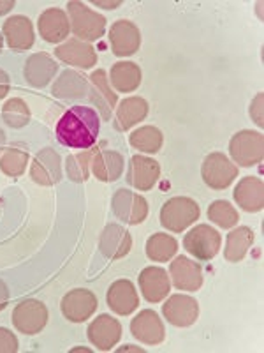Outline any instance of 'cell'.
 I'll use <instances>...</instances> for the list:
<instances>
[{
    "instance_id": "6da1fadb",
    "label": "cell",
    "mask_w": 264,
    "mask_h": 353,
    "mask_svg": "<svg viewBox=\"0 0 264 353\" xmlns=\"http://www.w3.org/2000/svg\"><path fill=\"white\" fill-rule=\"evenodd\" d=\"M56 138L71 149H92L99 138V113L90 106H72L56 122Z\"/></svg>"
},
{
    "instance_id": "7a4b0ae2",
    "label": "cell",
    "mask_w": 264,
    "mask_h": 353,
    "mask_svg": "<svg viewBox=\"0 0 264 353\" xmlns=\"http://www.w3.org/2000/svg\"><path fill=\"white\" fill-rule=\"evenodd\" d=\"M199 205L187 196H175L166 201L160 209V225L166 230L182 233L199 219Z\"/></svg>"
},
{
    "instance_id": "3957f363",
    "label": "cell",
    "mask_w": 264,
    "mask_h": 353,
    "mask_svg": "<svg viewBox=\"0 0 264 353\" xmlns=\"http://www.w3.org/2000/svg\"><path fill=\"white\" fill-rule=\"evenodd\" d=\"M67 12L71 17V28L78 39L83 41H96L104 36L106 30V18L94 9L87 8L83 2H67Z\"/></svg>"
},
{
    "instance_id": "277c9868",
    "label": "cell",
    "mask_w": 264,
    "mask_h": 353,
    "mask_svg": "<svg viewBox=\"0 0 264 353\" xmlns=\"http://www.w3.org/2000/svg\"><path fill=\"white\" fill-rule=\"evenodd\" d=\"M229 154L240 166H256L263 161L264 156V138L257 131L236 132L229 141Z\"/></svg>"
},
{
    "instance_id": "5b68a950",
    "label": "cell",
    "mask_w": 264,
    "mask_h": 353,
    "mask_svg": "<svg viewBox=\"0 0 264 353\" xmlns=\"http://www.w3.org/2000/svg\"><path fill=\"white\" fill-rule=\"evenodd\" d=\"M201 175L208 188L222 191L228 189L238 176V166L229 157H226V154L212 152L203 161Z\"/></svg>"
},
{
    "instance_id": "8992f818",
    "label": "cell",
    "mask_w": 264,
    "mask_h": 353,
    "mask_svg": "<svg viewBox=\"0 0 264 353\" xmlns=\"http://www.w3.org/2000/svg\"><path fill=\"white\" fill-rule=\"evenodd\" d=\"M222 237L210 225H197L184 237V248L201 261H208L217 256Z\"/></svg>"
},
{
    "instance_id": "52a82bcc",
    "label": "cell",
    "mask_w": 264,
    "mask_h": 353,
    "mask_svg": "<svg viewBox=\"0 0 264 353\" xmlns=\"http://www.w3.org/2000/svg\"><path fill=\"white\" fill-rule=\"evenodd\" d=\"M12 323L27 336L39 334L48 323V307L39 301L28 299L18 304L12 311Z\"/></svg>"
},
{
    "instance_id": "ba28073f",
    "label": "cell",
    "mask_w": 264,
    "mask_h": 353,
    "mask_svg": "<svg viewBox=\"0 0 264 353\" xmlns=\"http://www.w3.org/2000/svg\"><path fill=\"white\" fill-rule=\"evenodd\" d=\"M113 212L127 225H140L148 216V203L141 194L118 189L113 196Z\"/></svg>"
},
{
    "instance_id": "9c48e42d",
    "label": "cell",
    "mask_w": 264,
    "mask_h": 353,
    "mask_svg": "<svg viewBox=\"0 0 264 353\" xmlns=\"http://www.w3.org/2000/svg\"><path fill=\"white\" fill-rule=\"evenodd\" d=\"M62 313L72 323H83L96 313L97 299L90 290L76 288L62 299Z\"/></svg>"
},
{
    "instance_id": "30bf717a",
    "label": "cell",
    "mask_w": 264,
    "mask_h": 353,
    "mask_svg": "<svg viewBox=\"0 0 264 353\" xmlns=\"http://www.w3.org/2000/svg\"><path fill=\"white\" fill-rule=\"evenodd\" d=\"M162 314L175 327H190L199 318V304L188 295H171L162 305Z\"/></svg>"
},
{
    "instance_id": "8fae6325",
    "label": "cell",
    "mask_w": 264,
    "mask_h": 353,
    "mask_svg": "<svg viewBox=\"0 0 264 353\" xmlns=\"http://www.w3.org/2000/svg\"><path fill=\"white\" fill-rule=\"evenodd\" d=\"M109 44L116 57H129L140 50L141 32L131 20H118L109 28Z\"/></svg>"
},
{
    "instance_id": "7c38bea8",
    "label": "cell",
    "mask_w": 264,
    "mask_h": 353,
    "mask_svg": "<svg viewBox=\"0 0 264 353\" xmlns=\"http://www.w3.org/2000/svg\"><path fill=\"white\" fill-rule=\"evenodd\" d=\"M131 332L138 341L150 346L160 345L166 337L164 323L152 309H143L136 318H132Z\"/></svg>"
},
{
    "instance_id": "4fadbf2b",
    "label": "cell",
    "mask_w": 264,
    "mask_h": 353,
    "mask_svg": "<svg viewBox=\"0 0 264 353\" xmlns=\"http://www.w3.org/2000/svg\"><path fill=\"white\" fill-rule=\"evenodd\" d=\"M120 321L116 320V318L109 316V314H100L99 318H96L88 325V339L100 352H109V350H113V346L120 341Z\"/></svg>"
},
{
    "instance_id": "5bb4252c",
    "label": "cell",
    "mask_w": 264,
    "mask_h": 353,
    "mask_svg": "<svg viewBox=\"0 0 264 353\" xmlns=\"http://www.w3.org/2000/svg\"><path fill=\"white\" fill-rule=\"evenodd\" d=\"M160 176V165L155 159L144 156H134L129 163L127 182L138 191H150Z\"/></svg>"
},
{
    "instance_id": "9a60e30c",
    "label": "cell",
    "mask_w": 264,
    "mask_h": 353,
    "mask_svg": "<svg viewBox=\"0 0 264 353\" xmlns=\"http://www.w3.org/2000/svg\"><path fill=\"white\" fill-rule=\"evenodd\" d=\"M173 285L184 292H197L203 286V269L197 261L187 256H178L169 267Z\"/></svg>"
},
{
    "instance_id": "2e32d148",
    "label": "cell",
    "mask_w": 264,
    "mask_h": 353,
    "mask_svg": "<svg viewBox=\"0 0 264 353\" xmlns=\"http://www.w3.org/2000/svg\"><path fill=\"white\" fill-rule=\"evenodd\" d=\"M32 181L41 185H55L62 179L60 156L53 149H43L36 156L30 168Z\"/></svg>"
},
{
    "instance_id": "e0dca14e",
    "label": "cell",
    "mask_w": 264,
    "mask_h": 353,
    "mask_svg": "<svg viewBox=\"0 0 264 353\" xmlns=\"http://www.w3.org/2000/svg\"><path fill=\"white\" fill-rule=\"evenodd\" d=\"M37 27H39L43 39L52 44L64 41L71 32V23H69L67 14L58 8L46 9L39 17Z\"/></svg>"
},
{
    "instance_id": "ac0fdd59",
    "label": "cell",
    "mask_w": 264,
    "mask_h": 353,
    "mask_svg": "<svg viewBox=\"0 0 264 353\" xmlns=\"http://www.w3.org/2000/svg\"><path fill=\"white\" fill-rule=\"evenodd\" d=\"M108 305L113 313L120 314V316H127V314L134 313L140 305V297L129 279H120L115 281L108 290Z\"/></svg>"
},
{
    "instance_id": "d6986e66",
    "label": "cell",
    "mask_w": 264,
    "mask_h": 353,
    "mask_svg": "<svg viewBox=\"0 0 264 353\" xmlns=\"http://www.w3.org/2000/svg\"><path fill=\"white\" fill-rule=\"evenodd\" d=\"M90 101L99 108L102 119L109 121L113 108L118 103V97H116V94L109 87L104 69L94 71V74L90 77Z\"/></svg>"
},
{
    "instance_id": "ffe728a7",
    "label": "cell",
    "mask_w": 264,
    "mask_h": 353,
    "mask_svg": "<svg viewBox=\"0 0 264 353\" xmlns=\"http://www.w3.org/2000/svg\"><path fill=\"white\" fill-rule=\"evenodd\" d=\"M140 288L143 297L148 302L164 301L169 295V276L164 269L160 267H146L140 274Z\"/></svg>"
},
{
    "instance_id": "44dd1931",
    "label": "cell",
    "mask_w": 264,
    "mask_h": 353,
    "mask_svg": "<svg viewBox=\"0 0 264 353\" xmlns=\"http://www.w3.org/2000/svg\"><path fill=\"white\" fill-rule=\"evenodd\" d=\"M55 55L62 62L76 65L81 69H90L97 62V53L94 46L81 39H69L55 50Z\"/></svg>"
},
{
    "instance_id": "7402d4cb",
    "label": "cell",
    "mask_w": 264,
    "mask_h": 353,
    "mask_svg": "<svg viewBox=\"0 0 264 353\" xmlns=\"http://www.w3.org/2000/svg\"><path fill=\"white\" fill-rule=\"evenodd\" d=\"M234 201L247 212H259L264 207V184L259 176H245L234 188Z\"/></svg>"
},
{
    "instance_id": "603a6c76",
    "label": "cell",
    "mask_w": 264,
    "mask_h": 353,
    "mask_svg": "<svg viewBox=\"0 0 264 353\" xmlns=\"http://www.w3.org/2000/svg\"><path fill=\"white\" fill-rule=\"evenodd\" d=\"M132 248V237L129 232H125L122 226L109 225L106 226L104 232L100 233L99 249L100 253L104 254L109 260H118L124 258L125 254L131 251Z\"/></svg>"
},
{
    "instance_id": "cb8c5ba5",
    "label": "cell",
    "mask_w": 264,
    "mask_h": 353,
    "mask_svg": "<svg viewBox=\"0 0 264 353\" xmlns=\"http://www.w3.org/2000/svg\"><path fill=\"white\" fill-rule=\"evenodd\" d=\"M4 37L8 46L14 52H25L32 48L34 27L27 17H11L4 21Z\"/></svg>"
},
{
    "instance_id": "d4e9b609",
    "label": "cell",
    "mask_w": 264,
    "mask_h": 353,
    "mask_svg": "<svg viewBox=\"0 0 264 353\" xmlns=\"http://www.w3.org/2000/svg\"><path fill=\"white\" fill-rule=\"evenodd\" d=\"M58 71V64L48 53H36L25 62V80L32 87H46Z\"/></svg>"
},
{
    "instance_id": "484cf974",
    "label": "cell",
    "mask_w": 264,
    "mask_h": 353,
    "mask_svg": "<svg viewBox=\"0 0 264 353\" xmlns=\"http://www.w3.org/2000/svg\"><path fill=\"white\" fill-rule=\"evenodd\" d=\"M146 115H148V103L143 97H127L122 101L116 110L115 128L120 131H127L132 125L140 124Z\"/></svg>"
},
{
    "instance_id": "4316f807",
    "label": "cell",
    "mask_w": 264,
    "mask_h": 353,
    "mask_svg": "<svg viewBox=\"0 0 264 353\" xmlns=\"http://www.w3.org/2000/svg\"><path fill=\"white\" fill-rule=\"evenodd\" d=\"M90 168L99 181L115 182L124 172V157L115 150H102L94 156Z\"/></svg>"
},
{
    "instance_id": "83f0119b",
    "label": "cell",
    "mask_w": 264,
    "mask_h": 353,
    "mask_svg": "<svg viewBox=\"0 0 264 353\" xmlns=\"http://www.w3.org/2000/svg\"><path fill=\"white\" fill-rule=\"evenodd\" d=\"M141 80H143V72L134 62H116L109 72V83L118 92H134L141 85Z\"/></svg>"
},
{
    "instance_id": "f1b7e54d",
    "label": "cell",
    "mask_w": 264,
    "mask_h": 353,
    "mask_svg": "<svg viewBox=\"0 0 264 353\" xmlns=\"http://www.w3.org/2000/svg\"><path fill=\"white\" fill-rule=\"evenodd\" d=\"M88 94V81L78 71L67 69L53 85V96L60 99H80Z\"/></svg>"
},
{
    "instance_id": "f546056e",
    "label": "cell",
    "mask_w": 264,
    "mask_h": 353,
    "mask_svg": "<svg viewBox=\"0 0 264 353\" xmlns=\"http://www.w3.org/2000/svg\"><path fill=\"white\" fill-rule=\"evenodd\" d=\"M254 232L248 226H240V228L232 230L228 235V244H226V260L236 263L247 256L248 249L254 244Z\"/></svg>"
},
{
    "instance_id": "4dcf8cb0",
    "label": "cell",
    "mask_w": 264,
    "mask_h": 353,
    "mask_svg": "<svg viewBox=\"0 0 264 353\" xmlns=\"http://www.w3.org/2000/svg\"><path fill=\"white\" fill-rule=\"evenodd\" d=\"M129 141L134 149L141 150V152L146 154H157L162 149V132L160 129H157L155 125H143V128L136 129L129 137Z\"/></svg>"
},
{
    "instance_id": "1f68e13d",
    "label": "cell",
    "mask_w": 264,
    "mask_h": 353,
    "mask_svg": "<svg viewBox=\"0 0 264 353\" xmlns=\"http://www.w3.org/2000/svg\"><path fill=\"white\" fill-rule=\"evenodd\" d=\"M178 251V242L168 233H155L146 242V254L153 261H169Z\"/></svg>"
},
{
    "instance_id": "d6a6232c",
    "label": "cell",
    "mask_w": 264,
    "mask_h": 353,
    "mask_svg": "<svg viewBox=\"0 0 264 353\" xmlns=\"http://www.w3.org/2000/svg\"><path fill=\"white\" fill-rule=\"evenodd\" d=\"M96 154L97 149H88L67 157L65 168H67V175L72 182L87 181L88 173H90V166H92V159Z\"/></svg>"
},
{
    "instance_id": "836d02e7",
    "label": "cell",
    "mask_w": 264,
    "mask_h": 353,
    "mask_svg": "<svg viewBox=\"0 0 264 353\" xmlns=\"http://www.w3.org/2000/svg\"><path fill=\"white\" fill-rule=\"evenodd\" d=\"M2 119L6 121V124L14 129L25 128L28 121H30V110H28L27 103L23 99L12 97L2 108Z\"/></svg>"
},
{
    "instance_id": "e575fe53",
    "label": "cell",
    "mask_w": 264,
    "mask_h": 353,
    "mask_svg": "<svg viewBox=\"0 0 264 353\" xmlns=\"http://www.w3.org/2000/svg\"><path fill=\"white\" fill-rule=\"evenodd\" d=\"M28 165V152L20 147H9L0 157V170L8 176H20Z\"/></svg>"
},
{
    "instance_id": "d590c367",
    "label": "cell",
    "mask_w": 264,
    "mask_h": 353,
    "mask_svg": "<svg viewBox=\"0 0 264 353\" xmlns=\"http://www.w3.org/2000/svg\"><path fill=\"white\" fill-rule=\"evenodd\" d=\"M208 217L212 219V223H215L217 226L226 230L232 228L238 223V219H240L236 209L226 200L213 201L208 207Z\"/></svg>"
},
{
    "instance_id": "8d00e7d4",
    "label": "cell",
    "mask_w": 264,
    "mask_h": 353,
    "mask_svg": "<svg viewBox=\"0 0 264 353\" xmlns=\"http://www.w3.org/2000/svg\"><path fill=\"white\" fill-rule=\"evenodd\" d=\"M18 339L16 336L8 329L0 327V353H16Z\"/></svg>"
},
{
    "instance_id": "74e56055",
    "label": "cell",
    "mask_w": 264,
    "mask_h": 353,
    "mask_svg": "<svg viewBox=\"0 0 264 353\" xmlns=\"http://www.w3.org/2000/svg\"><path fill=\"white\" fill-rule=\"evenodd\" d=\"M250 117L254 119L259 128H263V94H257L256 99L252 101V105H250Z\"/></svg>"
},
{
    "instance_id": "f35d334b",
    "label": "cell",
    "mask_w": 264,
    "mask_h": 353,
    "mask_svg": "<svg viewBox=\"0 0 264 353\" xmlns=\"http://www.w3.org/2000/svg\"><path fill=\"white\" fill-rule=\"evenodd\" d=\"M9 92V77L8 72L0 69V99H4Z\"/></svg>"
},
{
    "instance_id": "ab89813d",
    "label": "cell",
    "mask_w": 264,
    "mask_h": 353,
    "mask_svg": "<svg viewBox=\"0 0 264 353\" xmlns=\"http://www.w3.org/2000/svg\"><path fill=\"white\" fill-rule=\"evenodd\" d=\"M8 301H9L8 286H6L4 281H0V311L8 305Z\"/></svg>"
},
{
    "instance_id": "60d3db41",
    "label": "cell",
    "mask_w": 264,
    "mask_h": 353,
    "mask_svg": "<svg viewBox=\"0 0 264 353\" xmlns=\"http://www.w3.org/2000/svg\"><path fill=\"white\" fill-rule=\"evenodd\" d=\"M14 4H16L14 0H2V2H0V17L11 11V9L14 8Z\"/></svg>"
},
{
    "instance_id": "b9f144b4",
    "label": "cell",
    "mask_w": 264,
    "mask_h": 353,
    "mask_svg": "<svg viewBox=\"0 0 264 353\" xmlns=\"http://www.w3.org/2000/svg\"><path fill=\"white\" fill-rule=\"evenodd\" d=\"M94 6H100V8L106 9H116L118 6H122L120 0H116V2H102V0H94Z\"/></svg>"
},
{
    "instance_id": "7bdbcfd3",
    "label": "cell",
    "mask_w": 264,
    "mask_h": 353,
    "mask_svg": "<svg viewBox=\"0 0 264 353\" xmlns=\"http://www.w3.org/2000/svg\"><path fill=\"white\" fill-rule=\"evenodd\" d=\"M118 352H144V350L143 348H136V346L127 345V346H124V348L118 350Z\"/></svg>"
},
{
    "instance_id": "ee69618b",
    "label": "cell",
    "mask_w": 264,
    "mask_h": 353,
    "mask_svg": "<svg viewBox=\"0 0 264 353\" xmlns=\"http://www.w3.org/2000/svg\"><path fill=\"white\" fill-rule=\"evenodd\" d=\"M4 143H6V134H4V131L0 129V149L4 147Z\"/></svg>"
},
{
    "instance_id": "f6af8a7d",
    "label": "cell",
    "mask_w": 264,
    "mask_h": 353,
    "mask_svg": "<svg viewBox=\"0 0 264 353\" xmlns=\"http://www.w3.org/2000/svg\"><path fill=\"white\" fill-rule=\"evenodd\" d=\"M2 46H4V36L0 34V52H2Z\"/></svg>"
}]
</instances>
